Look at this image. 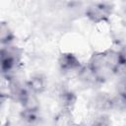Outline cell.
Masks as SVG:
<instances>
[{
	"instance_id": "6da1fadb",
	"label": "cell",
	"mask_w": 126,
	"mask_h": 126,
	"mask_svg": "<svg viewBox=\"0 0 126 126\" xmlns=\"http://www.w3.org/2000/svg\"><path fill=\"white\" fill-rule=\"evenodd\" d=\"M87 66L94 74L99 84L104 83L114 75L118 66V53L112 49L94 52Z\"/></svg>"
},
{
	"instance_id": "7a4b0ae2",
	"label": "cell",
	"mask_w": 126,
	"mask_h": 126,
	"mask_svg": "<svg viewBox=\"0 0 126 126\" xmlns=\"http://www.w3.org/2000/svg\"><path fill=\"white\" fill-rule=\"evenodd\" d=\"M22 50L15 45H6L1 47L0 62L1 72L3 76L10 77V75L17 69L21 62Z\"/></svg>"
},
{
	"instance_id": "3957f363",
	"label": "cell",
	"mask_w": 126,
	"mask_h": 126,
	"mask_svg": "<svg viewBox=\"0 0 126 126\" xmlns=\"http://www.w3.org/2000/svg\"><path fill=\"white\" fill-rule=\"evenodd\" d=\"M114 6L110 2H93L85 9L86 18L94 24L107 22L113 14Z\"/></svg>"
},
{
	"instance_id": "277c9868",
	"label": "cell",
	"mask_w": 126,
	"mask_h": 126,
	"mask_svg": "<svg viewBox=\"0 0 126 126\" xmlns=\"http://www.w3.org/2000/svg\"><path fill=\"white\" fill-rule=\"evenodd\" d=\"M58 65L62 72L70 73V72H79L83 67L79 58L71 52L61 53L58 58Z\"/></svg>"
},
{
	"instance_id": "5b68a950",
	"label": "cell",
	"mask_w": 126,
	"mask_h": 126,
	"mask_svg": "<svg viewBox=\"0 0 126 126\" xmlns=\"http://www.w3.org/2000/svg\"><path fill=\"white\" fill-rule=\"evenodd\" d=\"M116 104V100L110 96L107 93L99 92L94 95L92 98V105L93 107L100 112H106L114 108Z\"/></svg>"
},
{
	"instance_id": "8992f818",
	"label": "cell",
	"mask_w": 126,
	"mask_h": 126,
	"mask_svg": "<svg viewBox=\"0 0 126 126\" xmlns=\"http://www.w3.org/2000/svg\"><path fill=\"white\" fill-rule=\"evenodd\" d=\"M54 126H75L74 117L70 108H62L59 110L53 119Z\"/></svg>"
},
{
	"instance_id": "52a82bcc",
	"label": "cell",
	"mask_w": 126,
	"mask_h": 126,
	"mask_svg": "<svg viewBox=\"0 0 126 126\" xmlns=\"http://www.w3.org/2000/svg\"><path fill=\"white\" fill-rule=\"evenodd\" d=\"M19 103L23 106V109L28 110H39V100L35 94L31 92L29 89L20 99Z\"/></svg>"
},
{
	"instance_id": "ba28073f",
	"label": "cell",
	"mask_w": 126,
	"mask_h": 126,
	"mask_svg": "<svg viewBox=\"0 0 126 126\" xmlns=\"http://www.w3.org/2000/svg\"><path fill=\"white\" fill-rule=\"evenodd\" d=\"M20 119L26 126H36L41 121L39 110H28L23 109L20 112Z\"/></svg>"
},
{
	"instance_id": "9c48e42d",
	"label": "cell",
	"mask_w": 126,
	"mask_h": 126,
	"mask_svg": "<svg viewBox=\"0 0 126 126\" xmlns=\"http://www.w3.org/2000/svg\"><path fill=\"white\" fill-rule=\"evenodd\" d=\"M27 88L35 94H41L46 89V81L43 76L41 75H34L32 76L26 84Z\"/></svg>"
},
{
	"instance_id": "30bf717a",
	"label": "cell",
	"mask_w": 126,
	"mask_h": 126,
	"mask_svg": "<svg viewBox=\"0 0 126 126\" xmlns=\"http://www.w3.org/2000/svg\"><path fill=\"white\" fill-rule=\"evenodd\" d=\"M0 39H1L2 46L11 45L15 39V34L13 31L10 29L8 24L5 22H2L0 26Z\"/></svg>"
},
{
	"instance_id": "8fae6325",
	"label": "cell",
	"mask_w": 126,
	"mask_h": 126,
	"mask_svg": "<svg viewBox=\"0 0 126 126\" xmlns=\"http://www.w3.org/2000/svg\"><path fill=\"white\" fill-rule=\"evenodd\" d=\"M78 78L80 79L81 82H83L84 84L91 86V85H95V84H99L96 77L94 76V74L88 68V66L86 67H82L80 69V71L78 72Z\"/></svg>"
},
{
	"instance_id": "7c38bea8",
	"label": "cell",
	"mask_w": 126,
	"mask_h": 126,
	"mask_svg": "<svg viewBox=\"0 0 126 126\" xmlns=\"http://www.w3.org/2000/svg\"><path fill=\"white\" fill-rule=\"evenodd\" d=\"M59 99H60V103L62 105V108H70L71 109L76 102L77 96L73 92L68 91V90H64L63 92L60 93Z\"/></svg>"
},
{
	"instance_id": "4fadbf2b",
	"label": "cell",
	"mask_w": 126,
	"mask_h": 126,
	"mask_svg": "<svg viewBox=\"0 0 126 126\" xmlns=\"http://www.w3.org/2000/svg\"><path fill=\"white\" fill-rule=\"evenodd\" d=\"M116 93L120 101L126 106V79H119L116 84Z\"/></svg>"
},
{
	"instance_id": "5bb4252c",
	"label": "cell",
	"mask_w": 126,
	"mask_h": 126,
	"mask_svg": "<svg viewBox=\"0 0 126 126\" xmlns=\"http://www.w3.org/2000/svg\"><path fill=\"white\" fill-rule=\"evenodd\" d=\"M90 126H111V120L108 115L100 114L93 120Z\"/></svg>"
},
{
	"instance_id": "9a60e30c",
	"label": "cell",
	"mask_w": 126,
	"mask_h": 126,
	"mask_svg": "<svg viewBox=\"0 0 126 126\" xmlns=\"http://www.w3.org/2000/svg\"><path fill=\"white\" fill-rule=\"evenodd\" d=\"M114 75L118 76L119 79H126V63L118 64V66L115 69Z\"/></svg>"
},
{
	"instance_id": "2e32d148",
	"label": "cell",
	"mask_w": 126,
	"mask_h": 126,
	"mask_svg": "<svg viewBox=\"0 0 126 126\" xmlns=\"http://www.w3.org/2000/svg\"><path fill=\"white\" fill-rule=\"evenodd\" d=\"M118 64L126 63V44L123 45L118 51Z\"/></svg>"
},
{
	"instance_id": "e0dca14e",
	"label": "cell",
	"mask_w": 126,
	"mask_h": 126,
	"mask_svg": "<svg viewBox=\"0 0 126 126\" xmlns=\"http://www.w3.org/2000/svg\"><path fill=\"white\" fill-rule=\"evenodd\" d=\"M121 24H122V26L126 29V9L122 12V14H121Z\"/></svg>"
}]
</instances>
